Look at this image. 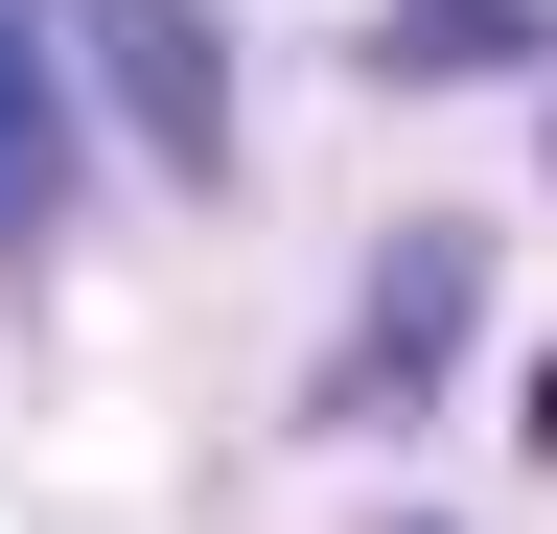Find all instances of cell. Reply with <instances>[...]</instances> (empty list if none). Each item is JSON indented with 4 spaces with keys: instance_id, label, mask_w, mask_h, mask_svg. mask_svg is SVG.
I'll use <instances>...</instances> for the list:
<instances>
[{
    "instance_id": "cell-2",
    "label": "cell",
    "mask_w": 557,
    "mask_h": 534,
    "mask_svg": "<svg viewBox=\"0 0 557 534\" xmlns=\"http://www.w3.org/2000/svg\"><path fill=\"white\" fill-rule=\"evenodd\" d=\"M47 210H70V71H47L24 0H0V256H24Z\"/></svg>"
},
{
    "instance_id": "cell-4",
    "label": "cell",
    "mask_w": 557,
    "mask_h": 534,
    "mask_svg": "<svg viewBox=\"0 0 557 534\" xmlns=\"http://www.w3.org/2000/svg\"><path fill=\"white\" fill-rule=\"evenodd\" d=\"M511 47H534V0H395L372 71H395V94H442V71H511Z\"/></svg>"
},
{
    "instance_id": "cell-3",
    "label": "cell",
    "mask_w": 557,
    "mask_h": 534,
    "mask_svg": "<svg viewBox=\"0 0 557 534\" xmlns=\"http://www.w3.org/2000/svg\"><path fill=\"white\" fill-rule=\"evenodd\" d=\"M465 302H487V256H465V233H395V280H372V372H348V419H395V395H418V349H442Z\"/></svg>"
},
{
    "instance_id": "cell-1",
    "label": "cell",
    "mask_w": 557,
    "mask_h": 534,
    "mask_svg": "<svg viewBox=\"0 0 557 534\" xmlns=\"http://www.w3.org/2000/svg\"><path fill=\"white\" fill-rule=\"evenodd\" d=\"M94 47H116V116H139L186 186L233 163V71H209V24H186V0H94Z\"/></svg>"
}]
</instances>
